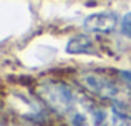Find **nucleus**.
<instances>
[{
  "instance_id": "obj_5",
  "label": "nucleus",
  "mask_w": 131,
  "mask_h": 126,
  "mask_svg": "<svg viewBox=\"0 0 131 126\" xmlns=\"http://www.w3.org/2000/svg\"><path fill=\"white\" fill-rule=\"evenodd\" d=\"M67 52L68 53H93L95 47H93L91 38L86 35H78L68 42L67 45Z\"/></svg>"
},
{
  "instance_id": "obj_6",
  "label": "nucleus",
  "mask_w": 131,
  "mask_h": 126,
  "mask_svg": "<svg viewBox=\"0 0 131 126\" xmlns=\"http://www.w3.org/2000/svg\"><path fill=\"white\" fill-rule=\"evenodd\" d=\"M103 126H131L129 116L116 110L103 111Z\"/></svg>"
},
{
  "instance_id": "obj_2",
  "label": "nucleus",
  "mask_w": 131,
  "mask_h": 126,
  "mask_svg": "<svg viewBox=\"0 0 131 126\" xmlns=\"http://www.w3.org/2000/svg\"><path fill=\"white\" fill-rule=\"evenodd\" d=\"M81 83L88 88L90 91H93L95 95L101 98H108V100H116L119 96V88L115 83H111L110 80L100 76V75H93V73H86L81 75Z\"/></svg>"
},
{
  "instance_id": "obj_7",
  "label": "nucleus",
  "mask_w": 131,
  "mask_h": 126,
  "mask_svg": "<svg viewBox=\"0 0 131 126\" xmlns=\"http://www.w3.org/2000/svg\"><path fill=\"white\" fill-rule=\"evenodd\" d=\"M121 32L125 33L126 37H129V38H131V12H128L121 18Z\"/></svg>"
},
{
  "instance_id": "obj_1",
  "label": "nucleus",
  "mask_w": 131,
  "mask_h": 126,
  "mask_svg": "<svg viewBox=\"0 0 131 126\" xmlns=\"http://www.w3.org/2000/svg\"><path fill=\"white\" fill-rule=\"evenodd\" d=\"M38 95L50 108L67 118L77 110V106L83 100L63 83H45L38 88Z\"/></svg>"
},
{
  "instance_id": "obj_3",
  "label": "nucleus",
  "mask_w": 131,
  "mask_h": 126,
  "mask_svg": "<svg viewBox=\"0 0 131 126\" xmlns=\"http://www.w3.org/2000/svg\"><path fill=\"white\" fill-rule=\"evenodd\" d=\"M118 25V15L113 12H101V13H93L83 20V27L90 32H113Z\"/></svg>"
},
{
  "instance_id": "obj_4",
  "label": "nucleus",
  "mask_w": 131,
  "mask_h": 126,
  "mask_svg": "<svg viewBox=\"0 0 131 126\" xmlns=\"http://www.w3.org/2000/svg\"><path fill=\"white\" fill-rule=\"evenodd\" d=\"M68 120H70L71 126H100L95 110H90L88 103L83 100L77 106V110L68 116Z\"/></svg>"
},
{
  "instance_id": "obj_8",
  "label": "nucleus",
  "mask_w": 131,
  "mask_h": 126,
  "mask_svg": "<svg viewBox=\"0 0 131 126\" xmlns=\"http://www.w3.org/2000/svg\"><path fill=\"white\" fill-rule=\"evenodd\" d=\"M119 75H121V76L125 78L126 81H129V83H131V71H121Z\"/></svg>"
}]
</instances>
